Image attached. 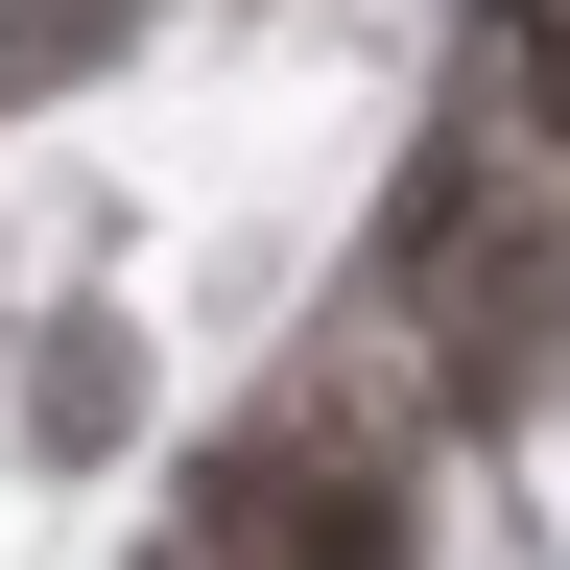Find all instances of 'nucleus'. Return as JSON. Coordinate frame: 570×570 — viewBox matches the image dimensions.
Returning <instances> with one entry per match:
<instances>
[{"label":"nucleus","mask_w":570,"mask_h":570,"mask_svg":"<svg viewBox=\"0 0 570 570\" xmlns=\"http://www.w3.org/2000/svg\"><path fill=\"white\" fill-rule=\"evenodd\" d=\"M119 24H142V0H0V119H24V96H48V71H96Z\"/></svg>","instance_id":"1"},{"label":"nucleus","mask_w":570,"mask_h":570,"mask_svg":"<svg viewBox=\"0 0 570 570\" xmlns=\"http://www.w3.org/2000/svg\"><path fill=\"white\" fill-rule=\"evenodd\" d=\"M24 428H48V452H96V428H119V333H48V381H24Z\"/></svg>","instance_id":"2"}]
</instances>
